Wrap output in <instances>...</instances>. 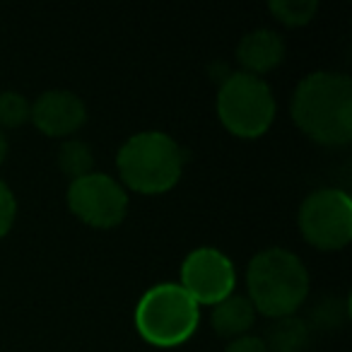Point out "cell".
I'll use <instances>...</instances> for the list:
<instances>
[{"instance_id": "cell-12", "label": "cell", "mask_w": 352, "mask_h": 352, "mask_svg": "<svg viewBox=\"0 0 352 352\" xmlns=\"http://www.w3.org/2000/svg\"><path fill=\"white\" fill-rule=\"evenodd\" d=\"M311 331L307 321L297 316H283L268 328L263 342L268 352H307Z\"/></svg>"}, {"instance_id": "cell-10", "label": "cell", "mask_w": 352, "mask_h": 352, "mask_svg": "<svg viewBox=\"0 0 352 352\" xmlns=\"http://www.w3.org/2000/svg\"><path fill=\"white\" fill-rule=\"evenodd\" d=\"M285 58V39L275 30H251L236 44V60L241 63V73H249L261 78L278 68Z\"/></svg>"}, {"instance_id": "cell-8", "label": "cell", "mask_w": 352, "mask_h": 352, "mask_svg": "<svg viewBox=\"0 0 352 352\" xmlns=\"http://www.w3.org/2000/svg\"><path fill=\"white\" fill-rule=\"evenodd\" d=\"M182 285L193 302L215 307L225 297L234 294L236 270L234 263L212 246L193 249L182 263Z\"/></svg>"}, {"instance_id": "cell-15", "label": "cell", "mask_w": 352, "mask_h": 352, "mask_svg": "<svg viewBox=\"0 0 352 352\" xmlns=\"http://www.w3.org/2000/svg\"><path fill=\"white\" fill-rule=\"evenodd\" d=\"M30 109L32 104L20 92H0V128H20L30 121Z\"/></svg>"}, {"instance_id": "cell-7", "label": "cell", "mask_w": 352, "mask_h": 352, "mask_svg": "<svg viewBox=\"0 0 352 352\" xmlns=\"http://www.w3.org/2000/svg\"><path fill=\"white\" fill-rule=\"evenodd\" d=\"M68 208L78 220L97 230L121 225L128 212V193L109 174L92 171L80 176L68 186Z\"/></svg>"}, {"instance_id": "cell-14", "label": "cell", "mask_w": 352, "mask_h": 352, "mask_svg": "<svg viewBox=\"0 0 352 352\" xmlns=\"http://www.w3.org/2000/svg\"><path fill=\"white\" fill-rule=\"evenodd\" d=\"M268 8L280 22H285L289 27H299L307 25L316 15L318 6L316 0H273Z\"/></svg>"}, {"instance_id": "cell-18", "label": "cell", "mask_w": 352, "mask_h": 352, "mask_svg": "<svg viewBox=\"0 0 352 352\" xmlns=\"http://www.w3.org/2000/svg\"><path fill=\"white\" fill-rule=\"evenodd\" d=\"M6 157H8V138L3 135V131H0V164L6 162Z\"/></svg>"}, {"instance_id": "cell-6", "label": "cell", "mask_w": 352, "mask_h": 352, "mask_svg": "<svg viewBox=\"0 0 352 352\" xmlns=\"http://www.w3.org/2000/svg\"><path fill=\"white\" fill-rule=\"evenodd\" d=\"M299 230L311 246L338 251L352 239V201L340 188L311 191L299 206Z\"/></svg>"}, {"instance_id": "cell-16", "label": "cell", "mask_w": 352, "mask_h": 352, "mask_svg": "<svg viewBox=\"0 0 352 352\" xmlns=\"http://www.w3.org/2000/svg\"><path fill=\"white\" fill-rule=\"evenodd\" d=\"M15 215H17L15 196H12L10 186L6 182H0V236H6L12 230Z\"/></svg>"}, {"instance_id": "cell-4", "label": "cell", "mask_w": 352, "mask_h": 352, "mask_svg": "<svg viewBox=\"0 0 352 352\" xmlns=\"http://www.w3.org/2000/svg\"><path fill=\"white\" fill-rule=\"evenodd\" d=\"M201 307L179 283H160L140 297L135 307V328L155 347H179L196 333Z\"/></svg>"}, {"instance_id": "cell-13", "label": "cell", "mask_w": 352, "mask_h": 352, "mask_svg": "<svg viewBox=\"0 0 352 352\" xmlns=\"http://www.w3.org/2000/svg\"><path fill=\"white\" fill-rule=\"evenodd\" d=\"M58 166L65 176L70 179H80V176H87L94 171V152L92 147L85 140H78V138H68L63 140L58 150Z\"/></svg>"}, {"instance_id": "cell-17", "label": "cell", "mask_w": 352, "mask_h": 352, "mask_svg": "<svg viewBox=\"0 0 352 352\" xmlns=\"http://www.w3.org/2000/svg\"><path fill=\"white\" fill-rule=\"evenodd\" d=\"M225 352H268V347H265L263 338L241 336V338H234V340L227 345Z\"/></svg>"}, {"instance_id": "cell-2", "label": "cell", "mask_w": 352, "mask_h": 352, "mask_svg": "<svg viewBox=\"0 0 352 352\" xmlns=\"http://www.w3.org/2000/svg\"><path fill=\"white\" fill-rule=\"evenodd\" d=\"M249 302L270 318L294 316L309 297V273L297 254L270 246L249 261L246 268Z\"/></svg>"}, {"instance_id": "cell-9", "label": "cell", "mask_w": 352, "mask_h": 352, "mask_svg": "<svg viewBox=\"0 0 352 352\" xmlns=\"http://www.w3.org/2000/svg\"><path fill=\"white\" fill-rule=\"evenodd\" d=\"M30 118L44 135L68 138L78 133L87 121V107L70 89H49L34 99Z\"/></svg>"}, {"instance_id": "cell-11", "label": "cell", "mask_w": 352, "mask_h": 352, "mask_svg": "<svg viewBox=\"0 0 352 352\" xmlns=\"http://www.w3.org/2000/svg\"><path fill=\"white\" fill-rule=\"evenodd\" d=\"M256 321V309L249 302V297H241V294H230L222 302H217L212 307L210 323L215 328L217 336L222 338H241L249 336V328Z\"/></svg>"}, {"instance_id": "cell-1", "label": "cell", "mask_w": 352, "mask_h": 352, "mask_svg": "<svg viewBox=\"0 0 352 352\" xmlns=\"http://www.w3.org/2000/svg\"><path fill=\"white\" fill-rule=\"evenodd\" d=\"M292 121L318 145H347L352 138V80L316 70L299 80L289 102Z\"/></svg>"}, {"instance_id": "cell-3", "label": "cell", "mask_w": 352, "mask_h": 352, "mask_svg": "<svg viewBox=\"0 0 352 352\" xmlns=\"http://www.w3.org/2000/svg\"><path fill=\"white\" fill-rule=\"evenodd\" d=\"M188 155L171 135L142 131L131 135L116 155L121 182L145 196L166 193L179 184Z\"/></svg>"}, {"instance_id": "cell-5", "label": "cell", "mask_w": 352, "mask_h": 352, "mask_svg": "<svg viewBox=\"0 0 352 352\" xmlns=\"http://www.w3.org/2000/svg\"><path fill=\"white\" fill-rule=\"evenodd\" d=\"M217 116L236 138H261L275 118V97L263 78L232 73L217 92Z\"/></svg>"}]
</instances>
